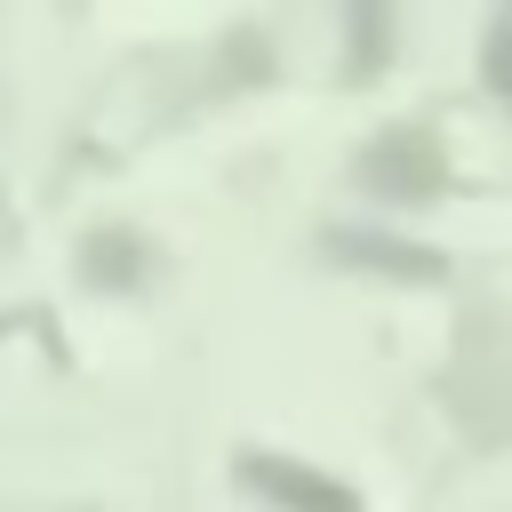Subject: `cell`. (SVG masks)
Returning <instances> with one entry per match:
<instances>
[{
    "instance_id": "6da1fadb",
    "label": "cell",
    "mask_w": 512,
    "mask_h": 512,
    "mask_svg": "<svg viewBox=\"0 0 512 512\" xmlns=\"http://www.w3.org/2000/svg\"><path fill=\"white\" fill-rule=\"evenodd\" d=\"M248 480H256V488H272V496H288L296 512H360V504H352L336 480H312V472H296V464H272V456H264V464H248Z\"/></svg>"
},
{
    "instance_id": "7a4b0ae2",
    "label": "cell",
    "mask_w": 512,
    "mask_h": 512,
    "mask_svg": "<svg viewBox=\"0 0 512 512\" xmlns=\"http://www.w3.org/2000/svg\"><path fill=\"white\" fill-rule=\"evenodd\" d=\"M488 64H496V88L512 96V16L496 24V40H488Z\"/></svg>"
}]
</instances>
